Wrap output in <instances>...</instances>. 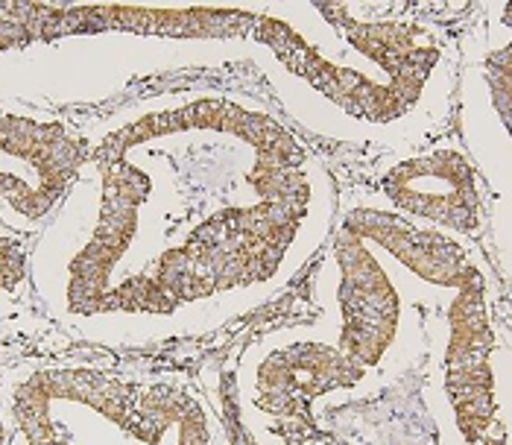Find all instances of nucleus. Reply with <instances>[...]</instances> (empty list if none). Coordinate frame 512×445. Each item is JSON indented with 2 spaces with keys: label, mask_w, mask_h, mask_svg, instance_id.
<instances>
[{
  "label": "nucleus",
  "mask_w": 512,
  "mask_h": 445,
  "mask_svg": "<svg viewBox=\"0 0 512 445\" xmlns=\"http://www.w3.org/2000/svg\"><path fill=\"white\" fill-rule=\"evenodd\" d=\"M33 41V3H0V50Z\"/></svg>",
  "instance_id": "4"
},
{
  "label": "nucleus",
  "mask_w": 512,
  "mask_h": 445,
  "mask_svg": "<svg viewBox=\"0 0 512 445\" xmlns=\"http://www.w3.org/2000/svg\"><path fill=\"white\" fill-rule=\"evenodd\" d=\"M0 445H3V428H0Z\"/></svg>",
  "instance_id": "5"
},
{
  "label": "nucleus",
  "mask_w": 512,
  "mask_h": 445,
  "mask_svg": "<svg viewBox=\"0 0 512 445\" xmlns=\"http://www.w3.org/2000/svg\"><path fill=\"white\" fill-rule=\"evenodd\" d=\"M381 185L384 194L407 214L431 217L460 232L477 229L480 194L474 167L457 150H434L395 164Z\"/></svg>",
  "instance_id": "3"
},
{
  "label": "nucleus",
  "mask_w": 512,
  "mask_h": 445,
  "mask_svg": "<svg viewBox=\"0 0 512 445\" xmlns=\"http://www.w3.org/2000/svg\"><path fill=\"white\" fill-rule=\"evenodd\" d=\"M88 159V144L65 123L0 112V200L21 217L47 214Z\"/></svg>",
  "instance_id": "1"
},
{
  "label": "nucleus",
  "mask_w": 512,
  "mask_h": 445,
  "mask_svg": "<svg viewBox=\"0 0 512 445\" xmlns=\"http://www.w3.org/2000/svg\"><path fill=\"white\" fill-rule=\"evenodd\" d=\"M91 159L97 162L103 176V208L94 241L77 258L71 276V299L79 311H100L109 273L135 238L138 211L150 194V179L120 153L97 147Z\"/></svg>",
  "instance_id": "2"
}]
</instances>
